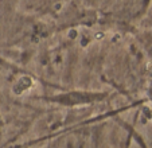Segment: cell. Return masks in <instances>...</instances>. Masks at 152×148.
<instances>
[{
    "label": "cell",
    "mask_w": 152,
    "mask_h": 148,
    "mask_svg": "<svg viewBox=\"0 0 152 148\" xmlns=\"http://www.w3.org/2000/svg\"><path fill=\"white\" fill-rule=\"evenodd\" d=\"M78 6L89 15L115 12L118 0H77Z\"/></svg>",
    "instance_id": "cell-2"
},
{
    "label": "cell",
    "mask_w": 152,
    "mask_h": 148,
    "mask_svg": "<svg viewBox=\"0 0 152 148\" xmlns=\"http://www.w3.org/2000/svg\"><path fill=\"white\" fill-rule=\"evenodd\" d=\"M147 113H148V117H149V119L152 120V109H148V112H147Z\"/></svg>",
    "instance_id": "cell-3"
},
{
    "label": "cell",
    "mask_w": 152,
    "mask_h": 148,
    "mask_svg": "<svg viewBox=\"0 0 152 148\" xmlns=\"http://www.w3.org/2000/svg\"><path fill=\"white\" fill-rule=\"evenodd\" d=\"M149 3H151V0H118L115 14L117 15L118 20L121 22H137L147 12Z\"/></svg>",
    "instance_id": "cell-1"
}]
</instances>
